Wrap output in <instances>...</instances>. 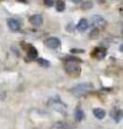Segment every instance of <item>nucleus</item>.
I'll return each mask as SVG.
<instances>
[{"label": "nucleus", "mask_w": 123, "mask_h": 129, "mask_svg": "<svg viewBox=\"0 0 123 129\" xmlns=\"http://www.w3.org/2000/svg\"><path fill=\"white\" fill-rule=\"evenodd\" d=\"M92 89H94L92 84L84 82V84H79V85L72 87V89H70V92H72L74 96H76V97H81V96H85L86 93H89Z\"/></svg>", "instance_id": "nucleus-1"}, {"label": "nucleus", "mask_w": 123, "mask_h": 129, "mask_svg": "<svg viewBox=\"0 0 123 129\" xmlns=\"http://www.w3.org/2000/svg\"><path fill=\"white\" fill-rule=\"evenodd\" d=\"M64 69H65V71L68 74H72V75H78L81 71L80 65L78 63H75V61H67V64L64 65Z\"/></svg>", "instance_id": "nucleus-2"}, {"label": "nucleus", "mask_w": 123, "mask_h": 129, "mask_svg": "<svg viewBox=\"0 0 123 129\" xmlns=\"http://www.w3.org/2000/svg\"><path fill=\"white\" fill-rule=\"evenodd\" d=\"M49 103H51L52 106L54 107V108L57 109V111H59V112H63V113H65V106L61 103V101L57 96H54V97H52L49 99Z\"/></svg>", "instance_id": "nucleus-3"}, {"label": "nucleus", "mask_w": 123, "mask_h": 129, "mask_svg": "<svg viewBox=\"0 0 123 129\" xmlns=\"http://www.w3.org/2000/svg\"><path fill=\"white\" fill-rule=\"evenodd\" d=\"M44 44L47 47L52 48V49H55V48H58L60 46V41L58 40V38H55V37H49V38H47V40L44 41Z\"/></svg>", "instance_id": "nucleus-4"}, {"label": "nucleus", "mask_w": 123, "mask_h": 129, "mask_svg": "<svg viewBox=\"0 0 123 129\" xmlns=\"http://www.w3.org/2000/svg\"><path fill=\"white\" fill-rule=\"evenodd\" d=\"M30 22L33 26L38 27V26H41L42 23H43V17H42L41 14H35V15H32L30 17Z\"/></svg>", "instance_id": "nucleus-5"}, {"label": "nucleus", "mask_w": 123, "mask_h": 129, "mask_svg": "<svg viewBox=\"0 0 123 129\" xmlns=\"http://www.w3.org/2000/svg\"><path fill=\"white\" fill-rule=\"evenodd\" d=\"M91 26H105L106 25V21L102 16L100 15H94L91 17Z\"/></svg>", "instance_id": "nucleus-6"}, {"label": "nucleus", "mask_w": 123, "mask_h": 129, "mask_svg": "<svg viewBox=\"0 0 123 129\" xmlns=\"http://www.w3.org/2000/svg\"><path fill=\"white\" fill-rule=\"evenodd\" d=\"M8 26L11 31H19L21 28L20 21H17L16 19H9L8 20Z\"/></svg>", "instance_id": "nucleus-7"}, {"label": "nucleus", "mask_w": 123, "mask_h": 129, "mask_svg": "<svg viewBox=\"0 0 123 129\" xmlns=\"http://www.w3.org/2000/svg\"><path fill=\"white\" fill-rule=\"evenodd\" d=\"M106 55V49L105 48H96V49L92 52V57L96 58V59H103Z\"/></svg>", "instance_id": "nucleus-8"}, {"label": "nucleus", "mask_w": 123, "mask_h": 129, "mask_svg": "<svg viewBox=\"0 0 123 129\" xmlns=\"http://www.w3.org/2000/svg\"><path fill=\"white\" fill-rule=\"evenodd\" d=\"M90 25H89V21L86 20V19H81V20L79 21V23H78V26H76V28L79 32H84V31L87 30V27H89Z\"/></svg>", "instance_id": "nucleus-9"}, {"label": "nucleus", "mask_w": 123, "mask_h": 129, "mask_svg": "<svg viewBox=\"0 0 123 129\" xmlns=\"http://www.w3.org/2000/svg\"><path fill=\"white\" fill-rule=\"evenodd\" d=\"M26 49H27V55L30 57V59H36L37 58V49L35 48V47H32V46H28V47H26Z\"/></svg>", "instance_id": "nucleus-10"}, {"label": "nucleus", "mask_w": 123, "mask_h": 129, "mask_svg": "<svg viewBox=\"0 0 123 129\" xmlns=\"http://www.w3.org/2000/svg\"><path fill=\"white\" fill-rule=\"evenodd\" d=\"M111 116H112V118L114 119L116 122H119L123 117V111L122 109H114V111H112Z\"/></svg>", "instance_id": "nucleus-11"}, {"label": "nucleus", "mask_w": 123, "mask_h": 129, "mask_svg": "<svg viewBox=\"0 0 123 129\" xmlns=\"http://www.w3.org/2000/svg\"><path fill=\"white\" fill-rule=\"evenodd\" d=\"M92 113H94V116L97 119H103L105 116H106V112H105L102 108H95L92 111Z\"/></svg>", "instance_id": "nucleus-12"}, {"label": "nucleus", "mask_w": 123, "mask_h": 129, "mask_svg": "<svg viewBox=\"0 0 123 129\" xmlns=\"http://www.w3.org/2000/svg\"><path fill=\"white\" fill-rule=\"evenodd\" d=\"M67 128H73V125L67 124L65 122H57L54 124V127H53V129H67Z\"/></svg>", "instance_id": "nucleus-13"}, {"label": "nucleus", "mask_w": 123, "mask_h": 129, "mask_svg": "<svg viewBox=\"0 0 123 129\" xmlns=\"http://www.w3.org/2000/svg\"><path fill=\"white\" fill-rule=\"evenodd\" d=\"M82 119H84V112L80 108H76V111H75V120L81 122Z\"/></svg>", "instance_id": "nucleus-14"}, {"label": "nucleus", "mask_w": 123, "mask_h": 129, "mask_svg": "<svg viewBox=\"0 0 123 129\" xmlns=\"http://www.w3.org/2000/svg\"><path fill=\"white\" fill-rule=\"evenodd\" d=\"M55 9H57V11H59V12L64 11V9H65V3L63 0H58L57 4H55Z\"/></svg>", "instance_id": "nucleus-15"}, {"label": "nucleus", "mask_w": 123, "mask_h": 129, "mask_svg": "<svg viewBox=\"0 0 123 129\" xmlns=\"http://www.w3.org/2000/svg\"><path fill=\"white\" fill-rule=\"evenodd\" d=\"M99 36H100V30H99V28H94V30L90 32V35H89V37H90L91 40L99 38Z\"/></svg>", "instance_id": "nucleus-16"}, {"label": "nucleus", "mask_w": 123, "mask_h": 129, "mask_svg": "<svg viewBox=\"0 0 123 129\" xmlns=\"http://www.w3.org/2000/svg\"><path fill=\"white\" fill-rule=\"evenodd\" d=\"M37 63H38L40 65H42V67H46V68H48V67L51 65V63H49L48 60L42 59V58H38V59H37Z\"/></svg>", "instance_id": "nucleus-17"}, {"label": "nucleus", "mask_w": 123, "mask_h": 129, "mask_svg": "<svg viewBox=\"0 0 123 129\" xmlns=\"http://www.w3.org/2000/svg\"><path fill=\"white\" fill-rule=\"evenodd\" d=\"M91 8H92V1H85L81 5L82 10H87V9H91Z\"/></svg>", "instance_id": "nucleus-18"}, {"label": "nucleus", "mask_w": 123, "mask_h": 129, "mask_svg": "<svg viewBox=\"0 0 123 129\" xmlns=\"http://www.w3.org/2000/svg\"><path fill=\"white\" fill-rule=\"evenodd\" d=\"M65 61H75V63H81V60L79 58H75V57H65L64 58Z\"/></svg>", "instance_id": "nucleus-19"}, {"label": "nucleus", "mask_w": 123, "mask_h": 129, "mask_svg": "<svg viewBox=\"0 0 123 129\" xmlns=\"http://www.w3.org/2000/svg\"><path fill=\"white\" fill-rule=\"evenodd\" d=\"M43 4L47 8H52V6H54V0H43Z\"/></svg>", "instance_id": "nucleus-20"}, {"label": "nucleus", "mask_w": 123, "mask_h": 129, "mask_svg": "<svg viewBox=\"0 0 123 129\" xmlns=\"http://www.w3.org/2000/svg\"><path fill=\"white\" fill-rule=\"evenodd\" d=\"M82 49H72V53H82Z\"/></svg>", "instance_id": "nucleus-21"}, {"label": "nucleus", "mask_w": 123, "mask_h": 129, "mask_svg": "<svg viewBox=\"0 0 123 129\" xmlns=\"http://www.w3.org/2000/svg\"><path fill=\"white\" fill-rule=\"evenodd\" d=\"M67 31H70V32H72L73 31V23H70V25L67 26Z\"/></svg>", "instance_id": "nucleus-22"}, {"label": "nucleus", "mask_w": 123, "mask_h": 129, "mask_svg": "<svg viewBox=\"0 0 123 129\" xmlns=\"http://www.w3.org/2000/svg\"><path fill=\"white\" fill-rule=\"evenodd\" d=\"M73 3H75V4H80V3H82V0H72Z\"/></svg>", "instance_id": "nucleus-23"}, {"label": "nucleus", "mask_w": 123, "mask_h": 129, "mask_svg": "<svg viewBox=\"0 0 123 129\" xmlns=\"http://www.w3.org/2000/svg\"><path fill=\"white\" fill-rule=\"evenodd\" d=\"M119 50L123 53V44H121V47H119Z\"/></svg>", "instance_id": "nucleus-24"}, {"label": "nucleus", "mask_w": 123, "mask_h": 129, "mask_svg": "<svg viewBox=\"0 0 123 129\" xmlns=\"http://www.w3.org/2000/svg\"><path fill=\"white\" fill-rule=\"evenodd\" d=\"M19 1H23V3H25V1H26V0H19Z\"/></svg>", "instance_id": "nucleus-25"}]
</instances>
